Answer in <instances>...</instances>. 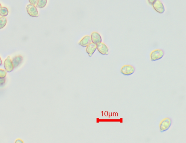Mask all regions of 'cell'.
<instances>
[{
	"mask_svg": "<svg viewBox=\"0 0 186 143\" xmlns=\"http://www.w3.org/2000/svg\"><path fill=\"white\" fill-rule=\"evenodd\" d=\"M172 123V119L170 118H166L162 119L160 125V129L161 132H164L168 130Z\"/></svg>",
	"mask_w": 186,
	"mask_h": 143,
	"instance_id": "obj_1",
	"label": "cell"
},
{
	"mask_svg": "<svg viewBox=\"0 0 186 143\" xmlns=\"http://www.w3.org/2000/svg\"><path fill=\"white\" fill-rule=\"evenodd\" d=\"M164 55V51L161 49L154 50L150 54L151 59L152 61H155L160 59L163 57Z\"/></svg>",
	"mask_w": 186,
	"mask_h": 143,
	"instance_id": "obj_2",
	"label": "cell"
},
{
	"mask_svg": "<svg viewBox=\"0 0 186 143\" xmlns=\"http://www.w3.org/2000/svg\"><path fill=\"white\" fill-rule=\"evenodd\" d=\"M121 73L124 76H129L134 73L135 68L131 65H125L121 69Z\"/></svg>",
	"mask_w": 186,
	"mask_h": 143,
	"instance_id": "obj_3",
	"label": "cell"
},
{
	"mask_svg": "<svg viewBox=\"0 0 186 143\" xmlns=\"http://www.w3.org/2000/svg\"><path fill=\"white\" fill-rule=\"evenodd\" d=\"M152 5L154 10L158 13L163 14L165 12L164 6L160 0H156Z\"/></svg>",
	"mask_w": 186,
	"mask_h": 143,
	"instance_id": "obj_4",
	"label": "cell"
},
{
	"mask_svg": "<svg viewBox=\"0 0 186 143\" xmlns=\"http://www.w3.org/2000/svg\"><path fill=\"white\" fill-rule=\"evenodd\" d=\"M27 13L32 17H38L39 13L38 10L35 5L31 4L28 5L27 6Z\"/></svg>",
	"mask_w": 186,
	"mask_h": 143,
	"instance_id": "obj_5",
	"label": "cell"
},
{
	"mask_svg": "<svg viewBox=\"0 0 186 143\" xmlns=\"http://www.w3.org/2000/svg\"><path fill=\"white\" fill-rule=\"evenodd\" d=\"M97 49L102 55H108L109 54V48L106 44L102 42L96 44Z\"/></svg>",
	"mask_w": 186,
	"mask_h": 143,
	"instance_id": "obj_6",
	"label": "cell"
},
{
	"mask_svg": "<svg viewBox=\"0 0 186 143\" xmlns=\"http://www.w3.org/2000/svg\"><path fill=\"white\" fill-rule=\"evenodd\" d=\"M4 66L7 72L10 73L13 71L14 67L10 56H8L7 59H5L4 62Z\"/></svg>",
	"mask_w": 186,
	"mask_h": 143,
	"instance_id": "obj_7",
	"label": "cell"
},
{
	"mask_svg": "<svg viewBox=\"0 0 186 143\" xmlns=\"http://www.w3.org/2000/svg\"><path fill=\"white\" fill-rule=\"evenodd\" d=\"M91 37L92 42L96 44V45L101 42V37L99 33L96 32H93L91 35Z\"/></svg>",
	"mask_w": 186,
	"mask_h": 143,
	"instance_id": "obj_8",
	"label": "cell"
},
{
	"mask_svg": "<svg viewBox=\"0 0 186 143\" xmlns=\"http://www.w3.org/2000/svg\"><path fill=\"white\" fill-rule=\"evenodd\" d=\"M91 43H92V41L90 36L86 35L83 37V38L78 42V44L82 47H87Z\"/></svg>",
	"mask_w": 186,
	"mask_h": 143,
	"instance_id": "obj_9",
	"label": "cell"
},
{
	"mask_svg": "<svg viewBox=\"0 0 186 143\" xmlns=\"http://www.w3.org/2000/svg\"><path fill=\"white\" fill-rule=\"evenodd\" d=\"M23 58L21 55H18L12 58V61L14 68L18 67L23 61Z\"/></svg>",
	"mask_w": 186,
	"mask_h": 143,
	"instance_id": "obj_10",
	"label": "cell"
},
{
	"mask_svg": "<svg viewBox=\"0 0 186 143\" xmlns=\"http://www.w3.org/2000/svg\"><path fill=\"white\" fill-rule=\"evenodd\" d=\"M96 49H97V47L96 44L93 43H91L87 47L86 50L89 56L91 57L94 54Z\"/></svg>",
	"mask_w": 186,
	"mask_h": 143,
	"instance_id": "obj_11",
	"label": "cell"
},
{
	"mask_svg": "<svg viewBox=\"0 0 186 143\" xmlns=\"http://www.w3.org/2000/svg\"><path fill=\"white\" fill-rule=\"evenodd\" d=\"M47 3V0H38V3L36 5L37 7L43 8L46 6Z\"/></svg>",
	"mask_w": 186,
	"mask_h": 143,
	"instance_id": "obj_12",
	"label": "cell"
},
{
	"mask_svg": "<svg viewBox=\"0 0 186 143\" xmlns=\"http://www.w3.org/2000/svg\"><path fill=\"white\" fill-rule=\"evenodd\" d=\"M7 20L5 16L0 17V29L3 28L6 25Z\"/></svg>",
	"mask_w": 186,
	"mask_h": 143,
	"instance_id": "obj_13",
	"label": "cell"
},
{
	"mask_svg": "<svg viewBox=\"0 0 186 143\" xmlns=\"http://www.w3.org/2000/svg\"><path fill=\"white\" fill-rule=\"evenodd\" d=\"M9 14L7 8L5 7H2L0 9V15L2 16H7Z\"/></svg>",
	"mask_w": 186,
	"mask_h": 143,
	"instance_id": "obj_14",
	"label": "cell"
},
{
	"mask_svg": "<svg viewBox=\"0 0 186 143\" xmlns=\"http://www.w3.org/2000/svg\"><path fill=\"white\" fill-rule=\"evenodd\" d=\"M6 75V72L5 70L0 69V78H5Z\"/></svg>",
	"mask_w": 186,
	"mask_h": 143,
	"instance_id": "obj_15",
	"label": "cell"
},
{
	"mask_svg": "<svg viewBox=\"0 0 186 143\" xmlns=\"http://www.w3.org/2000/svg\"><path fill=\"white\" fill-rule=\"evenodd\" d=\"M5 78H0V87L2 86L5 84Z\"/></svg>",
	"mask_w": 186,
	"mask_h": 143,
	"instance_id": "obj_16",
	"label": "cell"
},
{
	"mask_svg": "<svg viewBox=\"0 0 186 143\" xmlns=\"http://www.w3.org/2000/svg\"><path fill=\"white\" fill-rule=\"evenodd\" d=\"M29 1L30 4L35 6L37 5L38 2V0H29Z\"/></svg>",
	"mask_w": 186,
	"mask_h": 143,
	"instance_id": "obj_17",
	"label": "cell"
},
{
	"mask_svg": "<svg viewBox=\"0 0 186 143\" xmlns=\"http://www.w3.org/2000/svg\"><path fill=\"white\" fill-rule=\"evenodd\" d=\"M149 3L150 5H152L154 3V2H155L156 0H148Z\"/></svg>",
	"mask_w": 186,
	"mask_h": 143,
	"instance_id": "obj_18",
	"label": "cell"
},
{
	"mask_svg": "<svg viewBox=\"0 0 186 143\" xmlns=\"http://www.w3.org/2000/svg\"><path fill=\"white\" fill-rule=\"evenodd\" d=\"M16 143H20V142H23L22 141V140H16Z\"/></svg>",
	"mask_w": 186,
	"mask_h": 143,
	"instance_id": "obj_19",
	"label": "cell"
},
{
	"mask_svg": "<svg viewBox=\"0 0 186 143\" xmlns=\"http://www.w3.org/2000/svg\"><path fill=\"white\" fill-rule=\"evenodd\" d=\"M2 64V61L1 59V57H0V66H1Z\"/></svg>",
	"mask_w": 186,
	"mask_h": 143,
	"instance_id": "obj_20",
	"label": "cell"
},
{
	"mask_svg": "<svg viewBox=\"0 0 186 143\" xmlns=\"http://www.w3.org/2000/svg\"><path fill=\"white\" fill-rule=\"evenodd\" d=\"M1 8H2V5H1V4L0 3V9H1Z\"/></svg>",
	"mask_w": 186,
	"mask_h": 143,
	"instance_id": "obj_21",
	"label": "cell"
},
{
	"mask_svg": "<svg viewBox=\"0 0 186 143\" xmlns=\"http://www.w3.org/2000/svg\"><path fill=\"white\" fill-rule=\"evenodd\" d=\"M0 16H1V15H0Z\"/></svg>",
	"mask_w": 186,
	"mask_h": 143,
	"instance_id": "obj_22",
	"label": "cell"
}]
</instances>
